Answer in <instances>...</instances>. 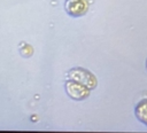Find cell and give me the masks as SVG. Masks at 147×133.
Listing matches in <instances>:
<instances>
[{
    "mask_svg": "<svg viewBox=\"0 0 147 133\" xmlns=\"http://www.w3.org/2000/svg\"><path fill=\"white\" fill-rule=\"evenodd\" d=\"M68 78L70 80H75L84 86H86L87 88L92 89L96 86L98 81L96 78L93 76V73H91L90 71L83 69V68H74L68 72Z\"/></svg>",
    "mask_w": 147,
    "mask_h": 133,
    "instance_id": "cell-1",
    "label": "cell"
},
{
    "mask_svg": "<svg viewBox=\"0 0 147 133\" xmlns=\"http://www.w3.org/2000/svg\"><path fill=\"white\" fill-rule=\"evenodd\" d=\"M65 91L67 94L74 100H84L90 95V88L70 79L65 83Z\"/></svg>",
    "mask_w": 147,
    "mask_h": 133,
    "instance_id": "cell-2",
    "label": "cell"
},
{
    "mask_svg": "<svg viewBox=\"0 0 147 133\" xmlns=\"http://www.w3.org/2000/svg\"><path fill=\"white\" fill-rule=\"evenodd\" d=\"M65 10L74 17L83 16L88 10L87 0H65Z\"/></svg>",
    "mask_w": 147,
    "mask_h": 133,
    "instance_id": "cell-3",
    "label": "cell"
},
{
    "mask_svg": "<svg viewBox=\"0 0 147 133\" xmlns=\"http://www.w3.org/2000/svg\"><path fill=\"white\" fill-rule=\"evenodd\" d=\"M134 114L136 117L144 123L145 125H147V99L141 100L134 108Z\"/></svg>",
    "mask_w": 147,
    "mask_h": 133,
    "instance_id": "cell-4",
    "label": "cell"
},
{
    "mask_svg": "<svg viewBox=\"0 0 147 133\" xmlns=\"http://www.w3.org/2000/svg\"><path fill=\"white\" fill-rule=\"evenodd\" d=\"M146 66H147V61H146Z\"/></svg>",
    "mask_w": 147,
    "mask_h": 133,
    "instance_id": "cell-5",
    "label": "cell"
}]
</instances>
